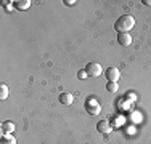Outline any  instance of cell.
I'll return each instance as SVG.
<instances>
[{"instance_id":"cell-1","label":"cell","mask_w":151,"mask_h":144,"mask_svg":"<svg viewBox=\"0 0 151 144\" xmlns=\"http://www.w3.org/2000/svg\"><path fill=\"white\" fill-rule=\"evenodd\" d=\"M135 26V19L132 14H122V16L117 18L116 24H114V27H116V31L122 34V32H129L130 29H134Z\"/></svg>"},{"instance_id":"cell-2","label":"cell","mask_w":151,"mask_h":144,"mask_svg":"<svg viewBox=\"0 0 151 144\" xmlns=\"http://www.w3.org/2000/svg\"><path fill=\"white\" fill-rule=\"evenodd\" d=\"M85 72H87L88 77H100L103 72V67L100 66L98 63H88L85 66Z\"/></svg>"},{"instance_id":"cell-3","label":"cell","mask_w":151,"mask_h":144,"mask_svg":"<svg viewBox=\"0 0 151 144\" xmlns=\"http://www.w3.org/2000/svg\"><path fill=\"white\" fill-rule=\"evenodd\" d=\"M85 109H87V112H88V114L96 115V114H100V110H101V106H100V104L96 103V101L90 99L87 104H85Z\"/></svg>"},{"instance_id":"cell-4","label":"cell","mask_w":151,"mask_h":144,"mask_svg":"<svg viewBox=\"0 0 151 144\" xmlns=\"http://www.w3.org/2000/svg\"><path fill=\"white\" fill-rule=\"evenodd\" d=\"M119 77H121V72H119V69H117V67H109V69L106 71V78H108V82H116V83H117Z\"/></svg>"},{"instance_id":"cell-5","label":"cell","mask_w":151,"mask_h":144,"mask_svg":"<svg viewBox=\"0 0 151 144\" xmlns=\"http://www.w3.org/2000/svg\"><path fill=\"white\" fill-rule=\"evenodd\" d=\"M117 42H119V45H122V46H129L132 43V35L129 34V32H122V34L117 35Z\"/></svg>"},{"instance_id":"cell-6","label":"cell","mask_w":151,"mask_h":144,"mask_svg":"<svg viewBox=\"0 0 151 144\" xmlns=\"http://www.w3.org/2000/svg\"><path fill=\"white\" fill-rule=\"evenodd\" d=\"M96 130H98L100 133H105V135H108V133L113 131V128H111V125H109V122H108V120L98 122V123H96Z\"/></svg>"},{"instance_id":"cell-7","label":"cell","mask_w":151,"mask_h":144,"mask_svg":"<svg viewBox=\"0 0 151 144\" xmlns=\"http://www.w3.org/2000/svg\"><path fill=\"white\" fill-rule=\"evenodd\" d=\"M15 131V123L13 122H3L2 123V135H13Z\"/></svg>"},{"instance_id":"cell-8","label":"cell","mask_w":151,"mask_h":144,"mask_svg":"<svg viewBox=\"0 0 151 144\" xmlns=\"http://www.w3.org/2000/svg\"><path fill=\"white\" fill-rule=\"evenodd\" d=\"M74 101V96L71 95V93H61L60 95V103L63 104V106H71Z\"/></svg>"},{"instance_id":"cell-9","label":"cell","mask_w":151,"mask_h":144,"mask_svg":"<svg viewBox=\"0 0 151 144\" xmlns=\"http://www.w3.org/2000/svg\"><path fill=\"white\" fill-rule=\"evenodd\" d=\"M13 6H15L16 10H27L31 6V0H23V2H13Z\"/></svg>"},{"instance_id":"cell-10","label":"cell","mask_w":151,"mask_h":144,"mask_svg":"<svg viewBox=\"0 0 151 144\" xmlns=\"http://www.w3.org/2000/svg\"><path fill=\"white\" fill-rule=\"evenodd\" d=\"M0 144H16V139L13 135H2Z\"/></svg>"},{"instance_id":"cell-11","label":"cell","mask_w":151,"mask_h":144,"mask_svg":"<svg viewBox=\"0 0 151 144\" xmlns=\"http://www.w3.org/2000/svg\"><path fill=\"white\" fill-rule=\"evenodd\" d=\"M8 93H10V90H8V86H6L5 83H2L0 85V99H6L8 98Z\"/></svg>"},{"instance_id":"cell-12","label":"cell","mask_w":151,"mask_h":144,"mask_svg":"<svg viewBox=\"0 0 151 144\" xmlns=\"http://www.w3.org/2000/svg\"><path fill=\"white\" fill-rule=\"evenodd\" d=\"M106 90L109 93H116L117 90H119V85H117L116 82H108V83H106Z\"/></svg>"},{"instance_id":"cell-13","label":"cell","mask_w":151,"mask_h":144,"mask_svg":"<svg viewBox=\"0 0 151 144\" xmlns=\"http://www.w3.org/2000/svg\"><path fill=\"white\" fill-rule=\"evenodd\" d=\"M77 77L81 78V80H82V78L87 77V72H85V69H84V71H79V72H77Z\"/></svg>"},{"instance_id":"cell-14","label":"cell","mask_w":151,"mask_h":144,"mask_svg":"<svg viewBox=\"0 0 151 144\" xmlns=\"http://www.w3.org/2000/svg\"><path fill=\"white\" fill-rule=\"evenodd\" d=\"M64 3H66L68 6H74L77 2H76V0H64Z\"/></svg>"},{"instance_id":"cell-15","label":"cell","mask_w":151,"mask_h":144,"mask_svg":"<svg viewBox=\"0 0 151 144\" xmlns=\"http://www.w3.org/2000/svg\"><path fill=\"white\" fill-rule=\"evenodd\" d=\"M142 3H145L146 6H151V0H142Z\"/></svg>"}]
</instances>
